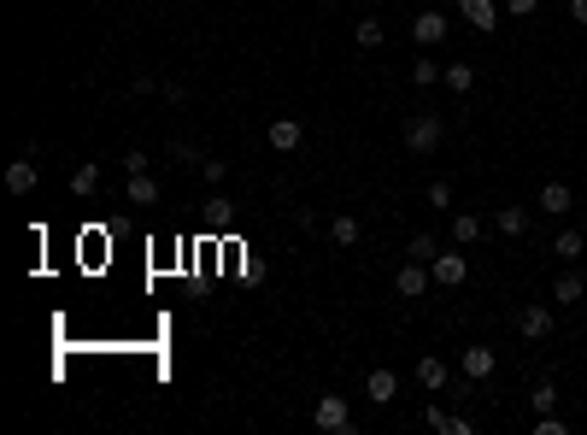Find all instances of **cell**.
Returning a JSON list of instances; mask_svg holds the SVG:
<instances>
[{"mask_svg": "<svg viewBox=\"0 0 587 435\" xmlns=\"http://www.w3.org/2000/svg\"><path fill=\"white\" fill-rule=\"evenodd\" d=\"M411 83H417V89L441 83V65H435V59H411Z\"/></svg>", "mask_w": 587, "mask_h": 435, "instance_id": "cb8c5ba5", "label": "cell"}, {"mask_svg": "<svg viewBox=\"0 0 587 435\" xmlns=\"http://www.w3.org/2000/svg\"><path fill=\"white\" fill-rule=\"evenodd\" d=\"M570 424H564V418H558V412H541V418H534V435H564Z\"/></svg>", "mask_w": 587, "mask_h": 435, "instance_id": "f1b7e54d", "label": "cell"}, {"mask_svg": "<svg viewBox=\"0 0 587 435\" xmlns=\"http://www.w3.org/2000/svg\"><path fill=\"white\" fill-rule=\"evenodd\" d=\"M423 194H429V206H441V213H453V183H441V177H435V183H429V189H423Z\"/></svg>", "mask_w": 587, "mask_h": 435, "instance_id": "484cf974", "label": "cell"}, {"mask_svg": "<svg viewBox=\"0 0 587 435\" xmlns=\"http://www.w3.org/2000/svg\"><path fill=\"white\" fill-rule=\"evenodd\" d=\"M476 235H482V218H476V213H458V206H453V242L470 247Z\"/></svg>", "mask_w": 587, "mask_h": 435, "instance_id": "44dd1931", "label": "cell"}, {"mask_svg": "<svg viewBox=\"0 0 587 435\" xmlns=\"http://www.w3.org/2000/svg\"><path fill=\"white\" fill-rule=\"evenodd\" d=\"M570 18H576V24H587V0H570Z\"/></svg>", "mask_w": 587, "mask_h": 435, "instance_id": "1f68e13d", "label": "cell"}, {"mask_svg": "<svg viewBox=\"0 0 587 435\" xmlns=\"http://www.w3.org/2000/svg\"><path fill=\"white\" fill-rule=\"evenodd\" d=\"M446 30H453V18H446V12H435V6L411 18V42H417V47H441Z\"/></svg>", "mask_w": 587, "mask_h": 435, "instance_id": "3957f363", "label": "cell"}, {"mask_svg": "<svg viewBox=\"0 0 587 435\" xmlns=\"http://www.w3.org/2000/svg\"><path fill=\"white\" fill-rule=\"evenodd\" d=\"M441 135H446V124L441 118H435V112H411V118H406V147H411V153H435V147H441Z\"/></svg>", "mask_w": 587, "mask_h": 435, "instance_id": "6da1fadb", "label": "cell"}, {"mask_svg": "<svg viewBox=\"0 0 587 435\" xmlns=\"http://www.w3.org/2000/svg\"><path fill=\"white\" fill-rule=\"evenodd\" d=\"M94 189H100V165H77L71 171V194H77V201H89Z\"/></svg>", "mask_w": 587, "mask_h": 435, "instance_id": "7402d4cb", "label": "cell"}, {"mask_svg": "<svg viewBox=\"0 0 587 435\" xmlns=\"http://www.w3.org/2000/svg\"><path fill=\"white\" fill-rule=\"evenodd\" d=\"M417 389H446V359H435V353H423L417 359Z\"/></svg>", "mask_w": 587, "mask_h": 435, "instance_id": "2e32d148", "label": "cell"}, {"mask_svg": "<svg viewBox=\"0 0 587 435\" xmlns=\"http://www.w3.org/2000/svg\"><path fill=\"white\" fill-rule=\"evenodd\" d=\"M494 365H499V353H494V347H465V353H458V371H465L470 382L494 377Z\"/></svg>", "mask_w": 587, "mask_h": 435, "instance_id": "ba28073f", "label": "cell"}, {"mask_svg": "<svg viewBox=\"0 0 587 435\" xmlns=\"http://www.w3.org/2000/svg\"><path fill=\"white\" fill-rule=\"evenodd\" d=\"M394 394H399V377H394L388 365H377V371L365 377V400H370V406H388Z\"/></svg>", "mask_w": 587, "mask_h": 435, "instance_id": "9c48e42d", "label": "cell"}, {"mask_svg": "<svg viewBox=\"0 0 587 435\" xmlns=\"http://www.w3.org/2000/svg\"><path fill=\"white\" fill-rule=\"evenodd\" d=\"M406 253H411V259H423V265H429V259L441 253V247H435V235H411V247H406Z\"/></svg>", "mask_w": 587, "mask_h": 435, "instance_id": "4316f807", "label": "cell"}, {"mask_svg": "<svg viewBox=\"0 0 587 435\" xmlns=\"http://www.w3.org/2000/svg\"><path fill=\"white\" fill-rule=\"evenodd\" d=\"M200 177H206V183H223V177H230V165H223V159H200Z\"/></svg>", "mask_w": 587, "mask_h": 435, "instance_id": "f546056e", "label": "cell"}, {"mask_svg": "<svg viewBox=\"0 0 587 435\" xmlns=\"http://www.w3.org/2000/svg\"><path fill=\"white\" fill-rule=\"evenodd\" d=\"M159 201V183L147 171H130V206H153Z\"/></svg>", "mask_w": 587, "mask_h": 435, "instance_id": "ffe728a7", "label": "cell"}, {"mask_svg": "<svg viewBox=\"0 0 587 435\" xmlns=\"http://www.w3.org/2000/svg\"><path fill=\"white\" fill-rule=\"evenodd\" d=\"M534 6H541V0H505L511 18H534Z\"/></svg>", "mask_w": 587, "mask_h": 435, "instance_id": "4dcf8cb0", "label": "cell"}, {"mask_svg": "<svg viewBox=\"0 0 587 435\" xmlns=\"http://www.w3.org/2000/svg\"><path fill=\"white\" fill-rule=\"evenodd\" d=\"M353 42H358V47H365V54H377V47H382V42H388V30H382V24H377V18H358V24H353Z\"/></svg>", "mask_w": 587, "mask_h": 435, "instance_id": "ac0fdd59", "label": "cell"}, {"mask_svg": "<svg viewBox=\"0 0 587 435\" xmlns=\"http://www.w3.org/2000/svg\"><path fill=\"white\" fill-rule=\"evenodd\" d=\"M441 83H446L453 94H470V89H476V71H470L465 59H458V65H441Z\"/></svg>", "mask_w": 587, "mask_h": 435, "instance_id": "d6986e66", "label": "cell"}, {"mask_svg": "<svg viewBox=\"0 0 587 435\" xmlns=\"http://www.w3.org/2000/svg\"><path fill=\"white\" fill-rule=\"evenodd\" d=\"M517 335L523 341H546V335H553V306H541V301L523 306L517 312Z\"/></svg>", "mask_w": 587, "mask_h": 435, "instance_id": "8992f818", "label": "cell"}, {"mask_svg": "<svg viewBox=\"0 0 587 435\" xmlns=\"http://www.w3.org/2000/svg\"><path fill=\"white\" fill-rule=\"evenodd\" d=\"M534 206H541V213H553V218H564L570 206H576V194H570V183H541Z\"/></svg>", "mask_w": 587, "mask_h": 435, "instance_id": "30bf717a", "label": "cell"}, {"mask_svg": "<svg viewBox=\"0 0 587 435\" xmlns=\"http://www.w3.org/2000/svg\"><path fill=\"white\" fill-rule=\"evenodd\" d=\"M458 18H465L476 35H494L499 30V6H494V0H458Z\"/></svg>", "mask_w": 587, "mask_h": 435, "instance_id": "52a82bcc", "label": "cell"}, {"mask_svg": "<svg viewBox=\"0 0 587 435\" xmlns=\"http://www.w3.org/2000/svg\"><path fill=\"white\" fill-rule=\"evenodd\" d=\"M529 406H534V412H553V406H558V389H553V382H534Z\"/></svg>", "mask_w": 587, "mask_h": 435, "instance_id": "d4e9b609", "label": "cell"}, {"mask_svg": "<svg viewBox=\"0 0 587 435\" xmlns=\"http://www.w3.org/2000/svg\"><path fill=\"white\" fill-rule=\"evenodd\" d=\"M318 430H329V435H353V406L341 400V394H318Z\"/></svg>", "mask_w": 587, "mask_h": 435, "instance_id": "7a4b0ae2", "label": "cell"}, {"mask_svg": "<svg viewBox=\"0 0 587 435\" xmlns=\"http://www.w3.org/2000/svg\"><path fill=\"white\" fill-rule=\"evenodd\" d=\"M35 177H42L35 153H24V159H12V165H6V189H12V194H30V189H35Z\"/></svg>", "mask_w": 587, "mask_h": 435, "instance_id": "8fae6325", "label": "cell"}, {"mask_svg": "<svg viewBox=\"0 0 587 435\" xmlns=\"http://www.w3.org/2000/svg\"><path fill=\"white\" fill-rule=\"evenodd\" d=\"M429 265H423V259H406V265H399V277H394V289L406 294V301H423V294H429Z\"/></svg>", "mask_w": 587, "mask_h": 435, "instance_id": "5b68a950", "label": "cell"}, {"mask_svg": "<svg viewBox=\"0 0 587 435\" xmlns=\"http://www.w3.org/2000/svg\"><path fill=\"white\" fill-rule=\"evenodd\" d=\"M553 259H564V265L587 259V235H582V230H558V235H553Z\"/></svg>", "mask_w": 587, "mask_h": 435, "instance_id": "5bb4252c", "label": "cell"}, {"mask_svg": "<svg viewBox=\"0 0 587 435\" xmlns=\"http://www.w3.org/2000/svg\"><path fill=\"white\" fill-rule=\"evenodd\" d=\"M429 430H435V435H470L476 424H470L465 412H446V406H429Z\"/></svg>", "mask_w": 587, "mask_h": 435, "instance_id": "9a60e30c", "label": "cell"}, {"mask_svg": "<svg viewBox=\"0 0 587 435\" xmlns=\"http://www.w3.org/2000/svg\"><path fill=\"white\" fill-rule=\"evenodd\" d=\"M358 235H365V230H358V218H347V213L329 223V242L335 247H358Z\"/></svg>", "mask_w": 587, "mask_h": 435, "instance_id": "603a6c76", "label": "cell"}, {"mask_svg": "<svg viewBox=\"0 0 587 435\" xmlns=\"http://www.w3.org/2000/svg\"><path fill=\"white\" fill-rule=\"evenodd\" d=\"M171 159H177V165H200V147H194V142H177V135H171Z\"/></svg>", "mask_w": 587, "mask_h": 435, "instance_id": "83f0119b", "label": "cell"}, {"mask_svg": "<svg viewBox=\"0 0 587 435\" xmlns=\"http://www.w3.org/2000/svg\"><path fill=\"white\" fill-rule=\"evenodd\" d=\"M582 294H587V282L576 277V271H564V277H558V282H553V306H576V301H582Z\"/></svg>", "mask_w": 587, "mask_h": 435, "instance_id": "e0dca14e", "label": "cell"}, {"mask_svg": "<svg viewBox=\"0 0 587 435\" xmlns=\"http://www.w3.org/2000/svg\"><path fill=\"white\" fill-rule=\"evenodd\" d=\"M494 230L505 235V242H517V235H529V206H499V213H494Z\"/></svg>", "mask_w": 587, "mask_h": 435, "instance_id": "7c38bea8", "label": "cell"}, {"mask_svg": "<svg viewBox=\"0 0 587 435\" xmlns=\"http://www.w3.org/2000/svg\"><path fill=\"white\" fill-rule=\"evenodd\" d=\"M299 142H306V130H299V118H270V147H277V153H294Z\"/></svg>", "mask_w": 587, "mask_h": 435, "instance_id": "4fadbf2b", "label": "cell"}, {"mask_svg": "<svg viewBox=\"0 0 587 435\" xmlns=\"http://www.w3.org/2000/svg\"><path fill=\"white\" fill-rule=\"evenodd\" d=\"M429 277L441 282V289H458V282L470 277V259L458 253V242H453V253H435V259H429Z\"/></svg>", "mask_w": 587, "mask_h": 435, "instance_id": "277c9868", "label": "cell"}]
</instances>
